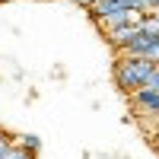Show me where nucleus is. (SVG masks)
<instances>
[{
  "label": "nucleus",
  "instance_id": "f257e3e1",
  "mask_svg": "<svg viewBox=\"0 0 159 159\" xmlns=\"http://www.w3.org/2000/svg\"><path fill=\"white\" fill-rule=\"evenodd\" d=\"M153 70H156V64L150 57H124V54H118L115 67H111V80H115V86L121 92L134 96L137 89L147 86V80L153 76Z\"/></svg>",
  "mask_w": 159,
  "mask_h": 159
},
{
  "label": "nucleus",
  "instance_id": "f03ea898",
  "mask_svg": "<svg viewBox=\"0 0 159 159\" xmlns=\"http://www.w3.org/2000/svg\"><path fill=\"white\" fill-rule=\"evenodd\" d=\"M137 35H140V25H121V29H115V32H108V35H105V42L111 45V51H115V54H121V51H124L130 42H134Z\"/></svg>",
  "mask_w": 159,
  "mask_h": 159
},
{
  "label": "nucleus",
  "instance_id": "7ed1b4c3",
  "mask_svg": "<svg viewBox=\"0 0 159 159\" xmlns=\"http://www.w3.org/2000/svg\"><path fill=\"white\" fill-rule=\"evenodd\" d=\"M127 7L121 3V0H96L86 13H89V19L96 22V19H105V16H115V13H124Z\"/></svg>",
  "mask_w": 159,
  "mask_h": 159
},
{
  "label": "nucleus",
  "instance_id": "20e7f679",
  "mask_svg": "<svg viewBox=\"0 0 159 159\" xmlns=\"http://www.w3.org/2000/svg\"><path fill=\"white\" fill-rule=\"evenodd\" d=\"M140 29L147 35H153V38H159V13H150V16L140 22Z\"/></svg>",
  "mask_w": 159,
  "mask_h": 159
},
{
  "label": "nucleus",
  "instance_id": "39448f33",
  "mask_svg": "<svg viewBox=\"0 0 159 159\" xmlns=\"http://www.w3.org/2000/svg\"><path fill=\"white\" fill-rule=\"evenodd\" d=\"M16 143H19V147H25V150H32V153L42 150V140H38L35 134H19V137H16Z\"/></svg>",
  "mask_w": 159,
  "mask_h": 159
},
{
  "label": "nucleus",
  "instance_id": "423d86ee",
  "mask_svg": "<svg viewBox=\"0 0 159 159\" xmlns=\"http://www.w3.org/2000/svg\"><path fill=\"white\" fill-rule=\"evenodd\" d=\"M13 147H16V137H13V134H7V130H0V159H3Z\"/></svg>",
  "mask_w": 159,
  "mask_h": 159
},
{
  "label": "nucleus",
  "instance_id": "0eeeda50",
  "mask_svg": "<svg viewBox=\"0 0 159 159\" xmlns=\"http://www.w3.org/2000/svg\"><path fill=\"white\" fill-rule=\"evenodd\" d=\"M3 159H35V153L32 150H25V147H19V143H16V147H13Z\"/></svg>",
  "mask_w": 159,
  "mask_h": 159
},
{
  "label": "nucleus",
  "instance_id": "6e6552de",
  "mask_svg": "<svg viewBox=\"0 0 159 159\" xmlns=\"http://www.w3.org/2000/svg\"><path fill=\"white\" fill-rule=\"evenodd\" d=\"M147 89H159V64H156V70H153V76L147 80Z\"/></svg>",
  "mask_w": 159,
  "mask_h": 159
},
{
  "label": "nucleus",
  "instance_id": "1a4fd4ad",
  "mask_svg": "<svg viewBox=\"0 0 159 159\" xmlns=\"http://www.w3.org/2000/svg\"><path fill=\"white\" fill-rule=\"evenodd\" d=\"M150 61L159 64V38H156V45H153V51H150Z\"/></svg>",
  "mask_w": 159,
  "mask_h": 159
},
{
  "label": "nucleus",
  "instance_id": "9d476101",
  "mask_svg": "<svg viewBox=\"0 0 159 159\" xmlns=\"http://www.w3.org/2000/svg\"><path fill=\"white\" fill-rule=\"evenodd\" d=\"M92 3H96V0H80V3H76V7H83V10H89Z\"/></svg>",
  "mask_w": 159,
  "mask_h": 159
},
{
  "label": "nucleus",
  "instance_id": "9b49d317",
  "mask_svg": "<svg viewBox=\"0 0 159 159\" xmlns=\"http://www.w3.org/2000/svg\"><path fill=\"white\" fill-rule=\"evenodd\" d=\"M150 10H153V13H159V0H150Z\"/></svg>",
  "mask_w": 159,
  "mask_h": 159
},
{
  "label": "nucleus",
  "instance_id": "f8f14e48",
  "mask_svg": "<svg viewBox=\"0 0 159 159\" xmlns=\"http://www.w3.org/2000/svg\"><path fill=\"white\" fill-rule=\"evenodd\" d=\"M153 147H156V153H159V130H156V137H153Z\"/></svg>",
  "mask_w": 159,
  "mask_h": 159
},
{
  "label": "nucleus",
  "instance_id": "ddd939ff",
  "mask_svg": "<svg viewBox=\"0 0 159 159\" xmlns=\"http://www.w3.org/2000/svg\"><path fill=\"white\" fill-rule=\"evenodd\" d=\"M70 3H80V0H70Z\"/></svg>",
  "mask_w": 159,
  "mask_h": 159
},
{
  "label": "nucleus",
  "instance_id": "4468645a",
  "mask_svg": "<svg viewBox=\"0 0 159 159\" xmlns=\"http://www.w3.org/2000/svg\"><path fill=\"white\" fill-rule=\"evenodd\" d=\"M0 3H3V0H0Z\"/></svg>",
  "mask_w": 159,
  "mask_h": 159
}]
</instances>
